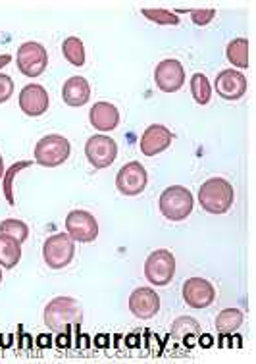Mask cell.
I'll return each mask as SVG.
<instances>
[{
    "label": "cell",
    "instance_id": "6da1fadb",
    "mask_svg": "<svg viewBox=\"0 0 256 364\" xmlns=\"http://www.w3.org/2000/svg\"><path fill=\"white\" fill-rule=\"evenodd\" d=\"M83 322V309L78 299L56 297L45 306V324L53 331H70Z\"/></svg>",
    "mask_w": 256,
    "mask_h": 364
},
{
    "label": "cell",
    "instance_id": "7a4b0ae2",
    "mask_svg": "<svg viewBox=\"0 0 256 364\" xmlns=\"http://www.w3.org/2000/svg\"><path fill=\"white\" fill-rule=\"evenodd\" d=\"M201 208L208 214H225L235 203V191L228 179L210 178L198 189Z\"/></svg>",
    "mask_w": 256,
    "mask_h": 364
},
{
    "label": "cell",
    "instance_id": "3957f363",
    "mask_svg": "<svg viewBox=\"0 0 256 364\" xmlns=\"http://www.w3.org/2000/svg\"><path fill=\"white\" fill-rule=\"evenodd\" d=\"M158 206H160L162 216L170 220V222H183L185 218H189V214L193 212L195 199H193V193L187 187L171 186L162 191Z\"/></svg>",
    "mask_w": 256,
    "mask_h": 364
},
{
    "label": "cell",
    "instance_id": "277c9868",
    "mask_svg": "<svg viewBox=\"0 0 256 364\" xmlns=\"http://www.w3.org/2000/svg\"><path fill=\"white\" fill-rule=\"evenodd\" d=\"M70 153H72L70 141L58 133H53V135L43 137L35 145V162L45 168H56L70 159Z\"/></svg>",
    "mask_w": 256,
    "mask_h": 364
},
{
    "label": "cell",
    "instance_id": "5b68a950",
    "mask_svg": "<svg viewBox=\"0 0 256 364\" xmlns=\"http://www.w3.org/2000/svg\"><path fill=\"white\" fill-rule=\"evenodd\" d=\"M75 255V241L68 233H54L43 245V259L53 270H62L72 264Z\"/></svg>",
    "mask_w": 256,
    "mask_h": 364
},
{
    "label": "cell",
    "instance_id": "8992f818",
    "mask_svg": "<svg viewBox=\"0 0 256 364\" xmlns=\"http://www.w3.org/2000/svg\"><path fill=\"white\" fill-rule=\"evenodd\" d=\"M176 276V257L168 249H158L151 252L145 260V278L149 284L164 287Z\"/></svg>",
    "mask_w": 256,
    "mask_h": 364
},
{
    "label": "cell",
    "instance_id": "52a82bcc",
    "mask_svg": "<svg viewBox=\"0 0 256 364\" xmlns=\"http://www.w3.org/2000/svg\"><path fill=\"white\" fill-rule=\"evenodd\" d=\"M146 183H149V173H146L145 166L137 160H132L122 166L116 176V189L124 197H137L145 191Z\"/></svg>",
    "mask_w": 256,
    "mask_h": 364
},
{
    "label": "cell",
    "instance_id": "ba28073f",
    "mask_svg": "<svg viewBox=\"0 0 256 364\" xmlns=\"http://www.w3.org/2000/svg\"><path fill=\"white\" fill-rule=\"evenodd\" d=\"M16 62H18V68L26 77H39V75L45 73L46 66H48V54H46V48L41 43L31 41V43H23L18 48Z\"/></svg>",
    "mask_w": 256,
    "mask_h": 364
},
{
    "label": "cell",
    "instance_id": "9c48e42d",
    "mask_svg": "<svg viewBox=\"0 0 256 364\" xmlns=\"http://www.w3.org/2000/svg\"><path fill=\"white\" fill-rule=\"evenodd\" d=\"M85 156L92 168L105 170V168L114 164V160L118 159V145L108 135H102V133L100 135H92L85 143Z\"/></svg>",
    "mask_w": 256,
    "mask_h": 364
},
{
    "label": "cell",
    "instance_id": "30bf717a",
    "mask_svg": "<svg viewBox=\"0 0 256 364\" xmlns=\"http://www.w3.org/2000/svg\"><path fill=\"white\" fill-rule=\"evenodd\" d=\"M66 233L75 243H92L99 237V222L87 210H72L66 216Z\"/></svg>",
    "mask_w": 256,
    "mask_h": 364
},
{
    "label": "cell",
    "instance_id": "8fae6325",
    "mask_svg": "<svg viewBox=\"0 0 256 364\" xmlns=\"http://www.w3.org/2000/svg\"><path fill=\"white\" fill-rule=\"evenodd\" d=\"M154 83L164 93H176L185 83V70L181 62L176 58H168L158 62L154 68Z\"/></svg>",
    "mask_w": 256,
    "mask_h": 364
},
{
    "label": "cell",
    "instance_id": "7c38bea8",
    "mask_svg": "<svg viewBox=\"0 0 256 364\" xmlns=\"http://www.w3.org/2000/svg\"><path fill=\"white\" fill-rule=\"evenodd\" d=\"M183 301L191 309H208L216 299V289L214 285L204 278H189L183 284Z\"/></svg>",
    "mask_w": 256,
    "mask_h": 364
},
{
    "label": "cell",
    "instance_id": "4fadbf2b",
    "mask_svg": "<svg viewBox=\"0 0 256 364\" xmlns=\"http://www.w3.org/2000/svg\"><path fill=\"white\" fill-rule=\"evenodd\" d=\"M129 311L139 320H151L160 311V297L151 287H137L129 295Z\"/></svg>",
    "mask_w": 256,
    "mask_h": 364
},
{
    "label": "cell",
    "instance_id": "5bb4252c",
    "mask_svg": "<svg viewBox=\"0 0 256 364\" xmlns=\"http://www.w3.org/2000/svg\"><path fill=\"white\" fill-rule=\"evenodd\" d=\"M216 93L225 100L243 99L247 93V77L239 70H223L214 81Z\"/></svg>",
    "mask_w": 256,
    "mask_h": 364
},
{
    "label": "cell",
    "instance_id": "9a60e30c",
    "mask_svg": "<svg viewBox=\"0 0 256 364\" xmlns=\"http://www.w3.org/2000/svg\"><path fill=\"white\" fill-rule=\"evenodd\" d=\"M174 141V135L166 126H160V124H154V126H149L145 129V133L141 135V153L145 156H156V154L164 153L166 149L171 145Z\"/></svg>",
    "mask_w": 256,
    "mask_h": 364
},
{
    "label": "cell",
    "instance_id": "2e32d148",
    "mask_svg": "<svg viewBox=\"0 0 256 364\" xmlns=\"http://www.w3.org/2000/svg\"><path fill=\"white\" fill-rule=\"evenodd\" d=\"M21 112L31 118H39L48 110V93L43 85L31 83L21 89L20 93Z\"/></svg>",
    "mask_w": 256,
    "mask_h": 364
},
{
    "label": "cell",
    "instance_id": "e0dca14e",
    "mask_svg": "<svg viewBox=\"0 0 256 364\" xmlns=\"http://www.w3.org/2000/svg\"><path fill=\"white\" fill-rule=\"evenodd\" d=\"M89 119H91L95 129H99V132H112L119 124V110L112 102L100 100L97 105H92L91 112H89Z\"/></svg>",
    "mask_w": 256,
    "mask_h": 364
},
{
    "label": "cell",
    "instance_id": "ac0fdd59",
    "mask_svg": "<svg viewBox=\"0 0 256 364\" xmlns=\"http://www.w3.org/2000/svg\"><path fill=\"white\" fill-rule=\"evenodd\" d=\"M62 99L68 106L79 108V106H85L91 99V85L85 77H79L73 75L70 80L62 85Z\"/></svg>",
    "mask_w": 256,
    "mask_h": 364
},
{
    "label": "cell",
    "instance_id": "d6986e66",
    "mask_svg": "<svg viewBox=\"0 0 256 364\" xmlns=\"http://www.w3.org/2000/svg\"><path fill=\"white\" fill-rule=\"evenodd\" d=\"M171 338L183 341L187 347H195L201 338V326L193 316H179L171 326Z\"/></svg>",
    "mask_w": 256,
    "mask_h": 364
},
{
    "label": "cell",
    "instance_id": "ffe728a7",
    "mask_svg": "<svg viewBox=\"0 0 256 364\" xmlns=\"http://www.w3.org/2000/svg\"><path fill=\"white\" fill-rule=\"evenodd\" d=\"M245 320L243 311L239 309H225L216 316V331L220 336H231L233 331L241 328Z\"/></svg>",
    "mask_w": 256,
    "mask_h": 364
},
{
    "label": "cell",
    "instance_id": "44dd1931",
    "mask_svg": "<svg viewBox=\"0 0 256 364\" xmlns=\"http://www.w3.org/2000/svg\"><path fill=\"white\" fill-rule=\"evenodd\" d=\"M21 260V245L18 241L0 235V268L12 270Z\"/></svg>",
    "mask_w": 256,
    "mask_h": 364
},
{
    "label": "cell",
    "instance_id": "7402d4cb",
    "mask_svg": "<svg viewBox=\"0 0 256 364\" xmlns=\"http://www.w3.org/2000/svg\"><path fill=\"white\" fill-rule=\"evenodd\" d=\"M225 56L230 60L231 64L239 70H245L249 68V41L239 37V39H233L225 48Z\"/></svg>",
    "mask_w": 256,
    "mask_h": 364
},
{
    "label": "cell",
    "instance_id": "603a6c76",
    "mask_svg": "<svg viewBox=\"0 0 256 364\" xmlns=\"http://www.w3.org/2000/svg\"><path fill=\"white\" fill-rule=\"evenodd\" d=\"M62 54L72 66H85V47H83V41L78 37H68L62 43Z\"/></svg>",
    "mask_w": 256,
    "mask_h": 364
},
{
    "label": "cell",
    "instance_id": "cb8c5ba5",
    "mask_svg": "<svg viewBox=\"0 0 256 364\" xmlns=\"http://www.w3.org/2000/svg\"><path fill=\"white\" fill-rule=\"evenodd\" d=\"M191 95H193L195 102L201 106L210 102L212 87L210 81H208V77H206L204 73H195V75L191 77Z\"/></svg>",
    "mask_w": 256,
    "mask_h": 364
},
{
    "label": "cell",
    "instance_id": "d4e9b609",
    "mask_svg": "<svg viewBox=\"0 0 256 364\" xmlns=\"http://www.w3.org/2000/svg\"><path fill=\"white\" fill-rule=\"evenodd\" d=\"M0 235H6V237L18 241V243H26L27 237H29V228H27L26 222L16 218H8L0 222Z\"/></svg>",
    "mask_w": 256,
    "mask_h": 364
},
{
    "label": "cell",
    "instance_id": "484cf974",
    "mask_svg": "<svg viewBox=\"0 0 256 364\" xmlns=\"http://www.w3.org/2000/svg\"><path fill=\"white\" fill-rule=\"evenodd\" d=\"M141 14L156 26H178L179 23L178 14L164 10V8H143Z\"/></svg>",
    "mask_w": 256,
    "mask_h": 364
},
{
    "label": "cell",
    "instance_id": "4316f807",
    "mask_svg": "<svg viewBox=\"0 0 256 364\" xmlns=\"http://www.w3.org/2000/svg\"><path fill=\"white\" fill-rule=\"evenodd\" d=\"M31 166V162L29 160H21V162H14L10 168H8V172L4 173V197H6L8 200V205L14 206L16 205V199H14V191H12V187H14V176L18 172H21L23 168H29Z\"/></svg>",
    "mask_w": 256,
    "mask_h": 364
},
{
    "label": "cell",
    "instance_id": "83f0119b",
    "mask_svg": "<svg viewBox=\"0 0 256 364\" xmlns=\"http://www.w3.org/2000/svg\"><path fill=\"white\" fill-rule=\"evenodd\" d=\"M191 20L198 27L208 26L214 18H216V10L214 8H197V10H191Z\"/></svg>",
    "mask_w": 256,
    "mask_h": 364
},
{
    "label": "cell",
    "instance_id": "f1b7e54d",
    "mask_svg": "<svg viewBox=\"0 0 256 364\" xmlns=\"http://www.w3.org/2000/svg\"><path fill=\"white\" fill-rule=\"evenodd\" d=\"M14 95V81L10 75H4L0 73V105H4L6 100H10V97Z\"/></svg>",
    "mask_w": 256,
    "mask_h": 364
},
{
    "label": "cell",
    "instance_id": "f546056e",
    "mask_svg": "<svg viewBox=\"0 0 256 364\" xmlns=\"http://www.w3.org/2000/svg\"><path fill=\"white\" fill-rule=\"evenodd\" d=\"M70 345V336H68V331H62L58 336V347H68Z\"/></svg>",
    "mask_w": 256,
    "mask_h": 364
},
{
    "label": "cell",
    "instance_id": "4dcf8cb0",
    "mask_svg": "<svg viewBox=\"0 0 256 364\" xmlns=\"http://www.w3.org/2000/svg\"><path fill=\"white\" fill-rule=\"evenodd\" d=\"M10 62H12V54H0V70L8 66Z\"/></svg>",
    "mask_w": 256,
    "mask_h": 364
},
{
    "label": "cell",
    "instance_id": "1f68e13d",
    "mask_svg": "<svg viewBox=\"0 0 256 364\" xmlns=\"http://www.w3.org/2000/svg\"><path fill=\"white\" fill-rule=\"evenodd\" d=\"M198 343L203 345V347H210L212 338H210V336H203V333H201V338H198Z\"/></svg>",
    "mask_w": 256,
    "mask_h": 364
},
{
    "label": "cell",
    "instance_id": "d6a6232c",
    "mask_svg": "<svg viewBox=\"0 0 256 364\" xmlns=\"http://www.w3.org/2000/svg\"><path fill=\"white\" fill-rule=\"evenodd\" d=\"M4 173H6V170H4V159H2V154H0V179L4 178Z\"/></svg>",
    "mask_w": 256,
    "mask_h": 364
},
{
    "label": "cell",
    "instance_id": "836d02e7",
    "mask_svg": "<svg viewBox=\"0 0 256 364\" xmlns=\"http://www.w3.org/2000/svg\"><path fill=\"white\" fill-rule=\"evenodd\" d=\"M39 338H41V345H46V347L50 345V336H39Z\"/></svg>",
    "mask_w": 256,
    "mask_h": 364
},
{
    "label": "cell",
    "instance_id": "e575fe53",
    "mask_svg": "<svg viewBox=\"0 0 256 364\" xmlns=\"http://www.w3.org/2000/svg\"><path fill=\"white\" fill-rule=\"evenodd\" d=\"M0 282H2V270H0Z\"/></svg>",
    "mask_w": 256,
    "mask_h": 364
}]
</instances>
